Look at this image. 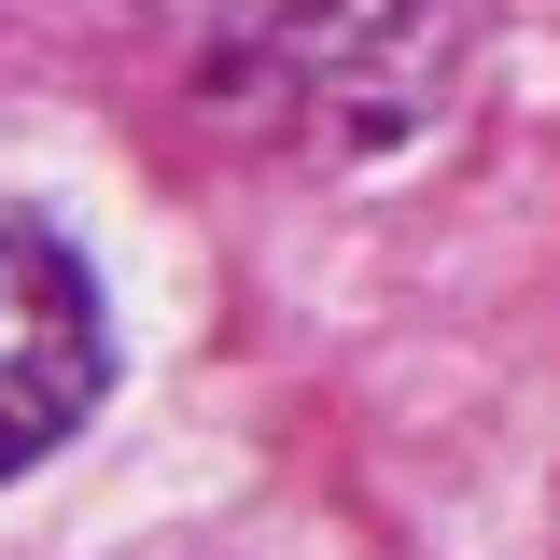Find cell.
Returning a JSON list of instances; mask_svg holds the SVG:
<instances>
[{
  "mask_svg": "<svg viewBox=\"0 0 560 560\" xmlns=\"http://www.w3.org/2000/svg\"><path fill=\"white\" fill-rule=\"evenodd\" d=\"M113 378V323H98V280L43 210L0 197V477H28L43 448L84 434Z\"/></svg>",
  "mask_w": 560,
  "mask_h": 560,
  "instance_id": "7a4b0ae2",
  "label": "cell"
},
{
  "mask_svg": "<svg viewBox=\"0 0 560 560\" xmlns=\"http://www.w3.org/2000/svg\"><path fill=\"white\" fill-rule=\"evenodd\" d=\"M448 84V0H224L210 98L294 154H378Z\"/></svg>",
  "mask_w": 560,
  "mask_h": 560,
  "instance_id": "6da1fadb",
  "label": "cell"
}]
</instances>
